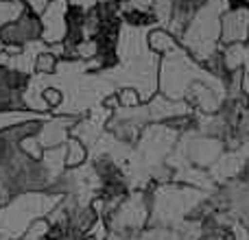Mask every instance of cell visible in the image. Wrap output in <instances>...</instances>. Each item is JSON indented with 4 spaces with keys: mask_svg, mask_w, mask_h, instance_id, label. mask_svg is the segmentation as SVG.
<instances>
[{
    "mask_svg": "<svg viewBox=\"0 0 249 240\" xmlns=\"http://www.w3.org/2000/svg\"><path fill=\"white\" fill-rule=\"evenodd\" d=\"M59 194L51 192H24L0 206V240H16L35 219L48 216L59 203Z\"/></svg>",
    "mask_w": 249,
    "mask_h": 240,
    "instance_id": "obj_1",
    "label": "cell"
},
{
    "mask_svg": "<svg viewBox=\"0 0 249 240\" xmlns=\"http://www.w3.org/2000/svg\"><path fill=\"white\" fill-rule=\"evenodd\" d=\"M203 66L188 55L181 46L164 55L158 66V87L168 99H184L195 81L208 77Z\"/></svg>",
    "mask_w": 249,
    "mask_h": 240,
    "instance_id": "obj_2",
    "label": "cell"
},
{
    "mask_svg": "<svg viewBox=\"0 0 249 240\" xmlns=\"http://www.w3.org/2000/svg\"><path fill=\"white\" fill-rule=\"evenodd\" d=\"M249 42V7L241 0H228V9L219 17V44Z\"/></svg>",
    "mask_w": 249,
    "mask_h": 240,
    "instance_id": "obj_3",
    "label": "cell"
},
{
    "mask_svg": "<svg viewBox=\"0 0 249 240\" xmlns=\"http://www.w3.org/2000/svg\"><path fill=\"white\" fill-rule=\"evenodd\" d=\"M0 39L4 42V46H13V48H22L26 44H33L37 39H42V22H39V16H35L29 9H24L16 20H11L9 24H4L0 29Z\"/></svg>",
    "mask_w": 249,
    "mask_h": 240,
    "instance_id": "obj_4",
    "label": "cell"
},
{
    "mask_svg": "<svg viewBox=\"0 0 249 240\" xmlns=\"http://www.w3.org/2000/svg\"><path fill=\"white\" fill-rule=\"evenodd\" d=\"M29 74L18 72L9 66H0V112H13L24 107V90Z\"/></svg>",
    "mask_w": 249,
    "mask_h": 240,
    "instance_id": "obj_5",
    "label": "cell"
},
{
    "mask_svg": "<svg viewBox=\"0 0 249 240\" xmlns=\"http://www.w3.org/2000/svg\"><path fill=\"white\" fill-rule=\"evenodd\" d=\"M66 9H68V0H51L46 11L39 16V22H42V42L48 44V46L64 42Z\"/></svg>",
    "mask_w": 249,
    "mask_h": 240,
    "instance_id": "obj_6",
    "label": "cell"
},
{
    "mask_svg": "<svg viewBox=\"0 0 249 240\" xmlns=\"http://www.w3.org/2000/svg\"><path fill=\"white\" fill-rule=\"evenodd\" d=\"M74 122H77V116H68V114H57L53 118H44L39 122V129L35 131V140L39 142L42 149L59 146L70 137V127Z\"/></svg>",
    "mask_w": 249,
    "mask_h": 240,
    "instance_id": "obj_7",
    "label": "cell"
},
{
    "mask_svg": "<svg viewBox=\"0 0 249 240\" xmlns=\"http://www.w3.org/2000/svg\"><path fill=\"white\" fill-rule=\"evenodd\" d=\"M146 48L155 55H168L171 51H175L179 46L177 37L171 33L168 29H162V26H155V29L146 31Z\"/></svg>",
    "mask_w": 249,
    "mask_h": 240,
    "instance_id": "obj_8",
    "label": "cell"
},
{
    "mask_svg": "<svg viewBox=\"0 0 249 240\" xmlns=\"http://www.w3.org/2000/svg\"><path fill=\"white\" fill-rule=\"evenodd\" d=\"M64 144H66V168H77V166H81V164H86L88 146L83 144L81 140L70 136Z\"/></svg>",
    "mask_w": 249,
    "mask_h": 240,
    "instance_id": "obj_9",
    "label": "cell"
},
{
    "mask_svg": "<svg viewBox=\"0 0 249 240\" xmlns=\"http://www.w3.org/2000/svg\"><path fill=\"white\" fill-rule=\"evenodd\" d=\"M48 234H51V223L46 216H42V219H35L16 240H48Z\"/></svg>",
    "mask_w": 249,
    "mask_h": 240,
    "instance_id": "obj_10",
    "label": "cell"
},
{
    "mask_svg": "<svg viewBox=\"0 0 249 240\" xmlns=\"http://www.w3.org/2000/svg\"><path fill=\"white\" fill-rule=\"evenodd\" d=\"M22 11H24L22 0H0V29L11 20H16Z\"/></svg>",
    "mask_w": 249,
    "mask_h": 240,
    "instance_id": "obj_11",
    "label": "cell"
},
{
    "mask_svg": "<svg viewBox=\"0 0 249 240\" xmlns=\"http://www.w3.org/2000/svg\"><path fill=\"white\" fill-rule=\"evenodd\" d=\"M57 61H59V57L53 55L46 46L37 57H35V72L37 74H53L57 68Z\"/></svg>",
    "mask_w": 249,
    "mask_h": 240,
    "instance_id": "obj_12",
    "label": "cell"
},
{
    "mask_svg": "<svg viewBox=\"0 0 249 240\" xmlns=\"http://www.w3.org/2000/svg\"><path fill=\"white\" fill-rule=\"evenodd\" d=\"M116 99H118V109H129V107H138V105L142 103V99H140V94H138L133 87H121L118 90V94H116Z\"/></svg>",
    "mask_w": 249,
    "mask_h": 240,
    "instance_id": "obj_13",
    "label": "cell"
},
{
    "mask_svg": "<svg viewBox=\"0 0 249 240\" xmlns=\"http://www.w3.org/2000/svg\"><path fill=\"white\" fill-rule=\"evenodd\" d=\"M48 2H51V0H22L24 9H29V11L35 13V16H42V13L46 11Z\"/></svg>",
    "mask_w": 249,
    "mask_h": 240,
    "instance_id": "obj_14",
    "label": "cell"
},
{
    "mask_svg": "<svg viewBox=\"0 0 249 240\" xmlns=\"http://www.w3.org/2000/svg\"><path fill=\"white\" fill-rule=\"evenodd\" d=\"M243 70L249 72V46H245V66H243Z\"/></svg>",
    "mask_w": 249,
    "mask_h": 240,
    "instance_id": "obj_15",
    "label": "cell"
},
{
    "mask_svg": "<svg viewBox=\"0 0 249 240\" xmlns=\"http://www.w3.org/2000/svg\"><path fill=\"white\" fill-rule=\"evenodd\" d=\"M9 64V55L7 52H0V66H7Z\"/></svg>",
    "mask_w": 249,
    "mask_h": 240,
    "instance_id": "obj_16",
    "label": "cell"
},
{
    "mask_svg": "<svg viewBox=\"0 0 249 240\" xmlns=\"http://www.w3.org/2000/svg\"><path fill=\"white\" fill-rule=\"evenodd\" d=\"M96 2H121V0H96Z\"/></svg>",
    "mask_w": 249,
    "mask_h": 240,
    "instance_id": "obj_17",
    "label": "cell"
},
{
    "mask_svg": "<svg viewBox=\"0 0 249 240\" xmlns=\"http://www.w3.org/2000/svg\"><path fill=\"white\" fill-rule=\"evenodd\" d=\"M81 240H94V238H92V236H83Z\"/></svg>",
    "mask_w": 249,
    "mask_h": 240,
    "instance_id": "obj_18",
    "label": "cell"
},
{
    "mask_svg": "<svg viewBox=\"0 0 249 240\" xmlns=\"http://www.w3.org/2000/svg\"><path fill=\"white\" fill-rule=\"evenodd\" d=\"M48 240H53V238H48Z\"/></svg>",
    "mask_w": 249,
    "mask_h": 240,
    "instance_id": "obj_19",
    "label": "cell"
},
{
    "mask_svg": "<svg viewBox=\"0 0 249 240\" xmlns=\"http://www.w3.org/2000/svg\"><path fill=\"white\" fill-rule=\"evenodd\" d=\"M247 96H249V94H247Z\"/></svg>",
    "mask_w": 249,
    "mask_h": 240,
    "instance_id": "obj_20",
    "label": "cell"
}]
</instances>
